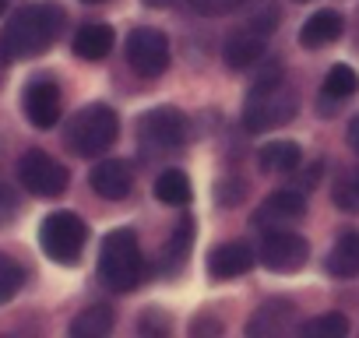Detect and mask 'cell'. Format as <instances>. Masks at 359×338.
<instances>
[{"mask_svg": "<svg viewBox=\"0 0 359 338\" xmlns=\"http://www.w3.org/2000/svg\"><path fill=\"white\" fill-rule=\"evenodd\" d=\"M64 29V8L53 0H36L11 15V22L0 32V53L4 60H32L43 57Z\"/></svg>", "mask_w": 359, "mask_h": 338, "instance_id": "1", "label": "cell"}, {"mask_svg": "<svg viewBox=\"0 0 359 338\" xmlns=\"http://www.w3.org/2000/svg\"><path fill=\"white\" fill-rule=\"evenodd\" d=\"M299 109V95L282 74H264L243 99V127L250 134H268L285 127Z\"/></svg>", "mask_w": 359, "mask_h": 338, "instance_id": "2", "label": "cell"}, {"mask_svg": "<svg viewBox=\"0 0 359 338\" xmlns=\"http://www.w3.org/2000/svg\"><path fill=\"white\" fill-rule=\"evenodd\" d=\"M99 282L113 292H134L144 282V261H141V247H137V233L134 229H113L102 236L99 247Z\"/></svg>", "mask_w": 359, "mask_h": 338, "instance_id": "3", "label": "cell"}, {"mask_svg": "<svg viewBox=\"0 0 359 338\" xmlns=\"http://www.w3.org/2000/svg\"><path fill=\"white\" fill-rule=\"evenodd\" d=\"M116 134H120V116H116V109L106 106V102H88V106H81V109L71 116V123H67V130H64V141H67V148H71L74 155L95 158V155H102V151L113 148Z\"/></svg>", "mask_w": 359, "mask_h": 338, "instance_id": "4", "label": "cell"}, {"mask_svg": "<svg viewBox=\"0 0 359 338\" xmlns=\"http://www.w3.org/2000/svg\"><path fill=\"white\" fill-rule=\"evenodd\" d=\"M88 240V222L78 212H53L39 226V247L57 264H78Z\"/></svg>", "mask_w": 359, "mask_h": 338, "instance_id": "5", "label": "cell"}, {"mask_svg": "<svg viewBox=\"0 0 359 338\" xmlns=\"http://www.w3.org/2000/svg\"><path fill=\"white\" fill-rule=\"evenodd\" d=\"M137 137L151 151H176L191 137V120L176 106H155L137 120Z\"/></svg>", "mask_w": 359, "mask_h": 338, "instance_id": "6", "label": "cell"}, {"mask_svg": "<svg viewBox=\"0 0 359 338\" xmlns=\"http://www.w3.org/2000/svg\"><path fill=\"white\" fill-rule=\"evenodd\" d=\"M18 180L22 187L32 194V198H60L67 191V169L46 155L43 148H29L22 158H18Z\"/></svg>", "mask_w": 359, "mask_h": 338, "instance_id": "7", "label": "cell"}, {"mask_svg": "<svg viewBox=\"0 0 359 338\" xmlns=\"http://www.w3.org/2000/svg\"><path fill=\"white\" fill-rule=\"evenodd\" d=\"M261 264L275 275H292L299 271L306 261H310V243L299 236V233H289V229H268L264 243H261Z\"/></svg>", "mask_w": 359, "mask_h": 338, "instance_id": "8", "label": "cell"}, {"mask_svg": "<svg viewBox=\"0 0 359 338\" xmlns=\"http://www.w3.org/2000/svg\"><path fill=\"white\" fill-rule=\"evenodd\" d=\"M127 64L141 78H158L169 67V39L158 29H134L127 36Z\"/></svg>", "mask_w": 359, "mask_h": 338, "instance_id": "9", "label": "cell"}, {"mask_svg": "<svg viewBox=\"0 0 359 338\" xmlns=\"http://www.w3.org/2000/svg\"><path fill=\"white\" fill-rule=\"evenodd\" d=\"M22 113H25V120H29L32 127L50 130V127L60 120V113H64L60 85H57L50 74L32 78V81L25 85V92H22Z\"/></svg>", "mask_w": 359, "mask_h": 338, "instance_id": "10", "label": "cell"}, {"mask_svg": "<svg viewBox=\"0 0 359 338\" xmlns=\"http://www.w3.org/2000/svg\"><path fill=\"white\" fill-rule=\"evenodd\" d=\"M306 215V194L299 187H282L275 194L264 198V205L254 212V226L257 229H285L289 222H299Z\"/></svg>", "mask_w": 359, "mask_h": 338, "instance_id": "11", "label": "cell"}, {"mask_svg": "<svg viewBox=\"0 0 359 338\" xmlns=\"http://www.w3.org/2000/svg\"><path fill=\"white\" fill-rule=\"evenodd\" d=\"M92 191L106 201H123L130 191H134V165L123 162V158H106L92 169V177H88Z\"/></svg>", "mask_w": 359, "mask_h": 338, "instance_id": "12", "label": "cell"}, {"mask_svg": "<svg viewBox=\"0 0 359 338\" xmlns=\"http://www.w3.org/2000/svg\"><path fill=\"white\" fill-rule=\"evenodd\" d=\"M208 275L226 282V278H240L254 268V247L243 243V240H233V243H219L208 250V261H205Z\"/></svg>", "mask_w": 359, "mask_h": 338, "instance_id": "13", "label": "cell"}, {"mask_svg": "<svg viewBox=\"0 0 359 338\" xmlns=\"http://www.w3.org/2000/svg\"><path fill=\"white\" fill-rule=\"evenodd\" d=\"M191 247H194V219L184 215L176 222V229L169 233V240L162 243V261H158V271L162 275H180L191 261Z\"/></svg>", "mask_w": 359, "mask_h": 338, "instance_id": "14", "label": "cell"}, {"mask_svg": "<svg viewBox=\"0 0 359 338\" xmlns=\"http://www.w3.org/2000/svg\"><path fill=\"white\" fill-rule=\"evenodd\" d=\"M341 32H345V18H341L338 11L324 8V11H317V15H310V18L303 22V29H299V46H303V50H324V46L338 43Z\"/></svg>", "mask_w": 359, "mask_h": 338, "instance_id": "15", "label": "cell"}, {"mask_svg": "<svg viewBox=\"0 0 359 338\" xmlns=\"http://www.w3.org/2000/svg\"><path fill=\"white\" fill-rule=\"evenodd\" d=\"M292 317H296V306H292L289 299H268V303L257 306V313L247 320V334H261V338L282 334V331L292 324Z\"/></svg>", "mask_w": 359, "mask_h": 338, "instance_id": "16", "label": "cell"}, {"mask_svg": "<svg viewBox=\"0 0 359 338\" xmlns=\"http://www.w3.org/2000/svg\"><path fill=\"white\" fill-rule=\"evenodd\" d=\"M71 50H74V57L95 64V60H102V57L113 50V29L102 25V22H88V25H81V29L74 32Z\"/></svg>", "mask_w": 359, "mask_h": 338, "instance_id": "17", "label": "cell"}, {"mask_svg": "<svg viewBox=\"0 0 359 338\" xmlns=\"http://www.w3.org/2000/svg\"><path fill=\"white\" fill-rule=\"evenodd\" d=\"M261 173H296L303 165V148L296 141H268L257 151Z\"/></svg>", "mask_w": 359, "mask_h": 338, "instance_id": "18", "label": "cell"}, {"mask_svg": "<svg viewBox=\"0 0 359 338\" xmlns=\"http://www.w3.org/2000/svg\"><path fill=\"white\" fill-rule=\"evenodd\" d=\"M261 57H264V36H257V32H240V36H233V39L226 43V50H222V60H226L229 71H247V67H254Z\"/></svg>", "mask_w": 359, "mask_h": 338, "instance_id": "19", "label": "cell"}, {"mask_svg": "<svg viewBox=\"0 0 359 338\" xmlns=\"http://www.w3.org/2000/svg\"><path fill=\"white\" fill-rule=\"evenodd\" d=\"M324 268H327L331 278H355L359 275V233L338 236V243L331 247Z\"/></svg>", "mask_w": 359, "mask_h": 338, "instance_id": "20", "label": "cell"}, {"mask_svg": "<svg viewBox=\"0 0 359 338\" xmlns=\"http://www.w3.org/2000/svg\"><path fill=\"white\" fill-rule=\"evenodd\" d=\"M155 198L169 208H184L194 198V184H191V177L184 173V169H165V173H158V180H155Z\"/></svg>", "mask_w": 359, "mask_h": 338, "instance_id": "21", "label": "cell"}, {"mask_svg": "<svg viewBox=\"0 0 359 338\" xmlns=\"http://www.w3.org/2000/svg\"><path fill=\"white\" fill-rule=\"evenodd\" d=\"M116 324V310L106 306V303H95V306H85L74 320H71V334L74 338H102L109 334Z\"/></svg>", "mask_w": 359, "mask_h": 338, "instance_id": "22", "label": "cell"}, {"mask_svg": "<svg viewBox=\"0 0 359 338\" xmlns=\"http://www.w3.org/2000/svg\"><path fill=\"white\" fill-rule=\"evenodd\" d=\"M355 92H359V74H355L348 64H334V67L327 71V78H324L320 99L341 102V99H348V95H355Z\"/></svg>", "mask_w": 359, "mask_h": 338, "instance_id": "23", "label": "cell"}, {"mask_svg": "<svg viewBox=\"0 0 359 338\" xmlns=\"http://www.w3.org/2000/svg\"><path fill=\"white\" fill-rule=\"evenodd\" d=\"M331 201L338 212H348V215H359V165L341 173L334 180V191H331Z\"/></svg>", "mask_w": 359, "mask_h": 338, "instance_id": "24", "label": "cell"}, {"mask_svg": "<svg viewBox=\"0 0 359 338\" xmlns=\"http://www.w3.org/2000/svg\"><path fill=\"white\" fill-rule=\"evenodd\" d=\"M299 334H306V338H341V334H348V317H345V313L310 317V320L299 327Z\"/></svg>", "mask_w": 359, "mask_h": 338, "instance_id": "25", "label": "cell"}, {"mask_svg": "<svg viewBox=\"0 0 359 338\" xmlns=\"http://www.w3.org/2000/svg\"><path fill=\"white\" fill-rule=\"evenodd\" d=\"M22 285H25V268H22L15 257L0 254V306L11 303V299L18 296Z\"/></svg>", "mask_w": 359, "mask_h": 338, "instance_id": "26", "label": "cell"}, {"mask_svg": "<svg viewBox=\"0 0 359 338\" xmlns=\"http://www.w3.org/2000/svg\"><path fill=\"white\" fill-rule=\"evenodd\" d=\"M243 194H247V184L236 180V177L215 184V205H222V208H236V205L243 201Z\"/></svg>", "mask_w": 359, "mask_h": 338, "instance_id": "27", "label": "cell"}, {"mask_svg": "<svg viewBox=\"0 0 359 338\" xmlns=\"http://www.w3.org/2000/svg\"><path fill=\"white\" fill-rule=\"evenodd\" d=\"M247 0H191V8L198 15H208V18H219V15H233L236 8H243Z\"/></svg>", "mask_w": 359, "mask_h": 338, "instance_id": "28", "label": "cell"}, {"mask_svg": "<svg viewBox=\"0 0 359 338\" xmlns=\"http://www.w3.org/2000/svg\"><path fill=\"white\" fill-rule=\"evenodd\" d=\"M169 324H172V320H169L162 310H155V306H151V310L137 320V331H141V334H148V338H158V334H169Z\"/></svg>", "mask_w": 359, "mask_h": 338, "instance_id": "29", "label": "cell"}, {"mask_svg": "<svg viewBox=\"0 0 359 338\" xmlns=\"http://www.w3.org/2000/svg\"><path fill=\"white\" fill-rule=\"evenodd\" d=\"M191 334H222V324L215 317H194L191 320Z\"/></svg>", "mask_w": 359, "mask_h": 338, "instance_id": "30", "label": "cell"}, {"mask_svg": "<svg viewBox=\"0 0 359 338\" xmlns=\"http://www.w3.org/2000/svg\"><path fill=\"white\" fill-rule=\"evenodd\" d=\"M275 29V8H268L261 18H250V32H257V36H268Z\"/></svg>", "mask_w": 359, "mask_h": 338, "instance_id": "31", "label": "cell"}, {"mask_svg": "<svg viewBox=\"0 0 359 338\" xmlns=\"http://www.w3.org/2000/svg\"><path fill=\"white\" fill-rule=\"evenodd\" d=\"M15 212H18V205H15L11 191H8V187H0V226H4V222H8Z\"/></svg>", "mask_w": 359, "mask_h": 338, "instance_id": "32", "label": "cell"}, {"mask_svg": "<svg viewBox=\"0 0 359 338\" xmlns=\"http://www.w3.org/2000/svg\"><path fill=\"white\" fill-rule=\"evenodd\" d=\"M348 148L359 155V116H352V123H348Z\"/></svg>", "mask_w": 359, "mask_h": 338, "instance_id": "33", "label": "cell"}, {"mask_svg": "<svg viewBox=\"0 0 359 338\" xmlns=\"http://www.w3.org/2000/svg\"><path fill=\"white\" fill-rule=\"evenodd\" d=\"M144 4H148V8H169L172 0H144Z\"/></svg>", "mask_w": 359, "mask_h": 338, "instance_id": "34", "label": "cell"}, {"mask_svg": "<svg viewBox=\"0 0 359 338\" xmlns=\"http://www.w3.org/2000/svg\"><path fill=\"white\" fill-rule=\"evenodd\" d=\"M8 4H11V0H0V15H4V11H8Z\"/></svg>", "mask_w": 359, "mask_h": 338, "instance_id": "35", "label": "cell"}, {"mask_svg": "<svg viewBox=\"0 0 359 338\" xmlns=\"http://www.w3.org/2000/svg\"><path fill=\"white\" fill-rule=\"evenodd\" d=\"M81 4H102V0H81Z\"/></svg>", "mask_w": 359, "mask_h": 338, "instance_id": "36", "label": "cell"}, {"mask_svg": "<svg viewBox=\"0 0 359 338\" xmlns=\"http://www.w3.org/2000/svg\"><path fill=\"white\" fill-rule=\"evenodd\" d=\"M4 64H8V60H4V53H0V71H4Z\"/></svg>", "mask_w": 359, "mask_h": 338, "instance_id": "37", "label": "cell"}, {"mask_svg": "<svg viewBox=\"0 0 359 338\" xmlns=\"http://www.w3.org/2000/svg\"><path fill=\"white\" fill-rule=\"evenodd\" d=\"M299 4H306V0H299Z\"/></svg>", "mask_w": 359, "mask_h": 338, "instance_id": "38", "label": "cell"}]
</instances>
